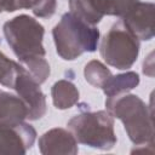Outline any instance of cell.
<instances>
[{
	"instance_id": "obj_1",
	"label": "cell",
	"mask_w": 155,
	"mask_h": 155,
	"mask_svg": "<svg viewBox=\"0 0 155 155\" xmlns=\"http://www.w3.org/2000/svg\"><path fill=\"white\" fill-rule=\"evenodd\" d=\"M105 107L113 117L124 124L125 131L134 145L154 144L153 110L140 97L127 92L107 97Z\"/></svg>"
},
{
	"instance_id": "obj_2",
	"label": "cell",
	"mask_w": 155,
	"mask_h": 155,
	"mask_svg": "<svg viewBox=\"0 0 155 155\" xmlns=\"http://www.w3.org/2000/svg\"><path fill=\"white\" fill-rule=\"evenodd\" d=\"M56 52L64 61H74L85 52L96 51L99 42V30L80 19L71 12H65L52 30Z\"/></svg>"
},
{
	"instance_id": "obj_3",
	"label": "cell",
	"mask_w": 155,
	"mask_h": 155,
	"mask_svg": "<svg viewBox=\"0 0 155 155\" xmlns=\"http://www.w3.org/2000/svg\"><path fill=\"white\" fill-rule=\"evenodd\" d=\"M67 126L78 143L94 149L110 150L117 142L114 117L108 110L80 113L73 116Z\"/></svg>"
},
{
	"instance_id": "obj_4",
	"label": "cell",
	"mask_w": 155,
	"mask_h": 155,
	"mask_svg": "<svg viewBox=\"0 0 155 155\" xmlns=\"http://www.w3.org/2000/svg\"><path fill=\"white\" fill-rule=\"evenodd\" d=\"M2 31L21 63L35 57H45L46 51L42 45L45 29L35 18L28 15L16 16L5 22Z\"/></svg>"
},
{
	"instance_id": "obj_5",
	"label": "cell",
	"mask_w": 155,
	"mask_h": 155,
	"mask_svg": "<svg viewBox=\"0 0 155 155\" xmlns=\"http://www.w3.org/2000/svg\"><path fill=\"white\" fill-rule=\"evenodd\" d=\"M99 52L107 64L125 70L131 68L138 58L139 40L119 21L102 39Z\"/></svg>"
},
{
	"instance_id": "obj_6",
	"label": "cell",
	"mask_w": 155,
	"mask_h": 155,
	"mask_svg": "<svg viewBox=\"0 0 155 155\" xmlns=\"http://www.w3.org/2000/svg\"><path fill=\"white\" fill-rule=\"evenodd\" d=\"M36 139L35 128L25 121H0V154H25Z\"/></svg>"
},
{
	"instance_id": "obj_7",
	"label": "cell",
	"mask_w": 155,
	"mask_h": 155,
	"mask_svg": "<svg viewBox=\"0 0 155 155\" xmlns=\"http://www.w3.org/2000/svg\"><path fill=\"white\" fill-rule=\"evenodd\" d=\"M13 90L28 108V120L35 121L46 114V98L40 88V84L24 69V67L16 78Z\"/></svg>"
},
{
	"instance_id": "obj_8",
	"label": "cell",
	"mask_w": 155,
	"mask_h": 155,
	"mask_svg": "<svg viewBox=\"0 0 155 155\" xmlns=\"http://www.w3.org/2000/svg\"><path fill=\"white\" fill-rule=\"evenodd\" d=\"M154 10L153 2L138 1L121 17V22L138 40L149 41L154 36Z\"/></svg>"
},
{
	"instance_id": "obj_9",
	"label": "cell",
	"mask_w": 155,
	"mask_h": 155,
	"mask_svg": "<svg viewBox=\"0 0 155 155\" xmlns=\"http://www.w3.org/2000/svg\"><path fill=\"white\" fill-rule=\"evenodd\" d=\"M39 150L44 155H75L79 148L75 137L69 130L56 127L39 138Z\"/></svg>"
},
{
	"instance_id": "obj_10",
	"label": "cell",
	"mask_w": 155,
	"mask_h": 155,
	"mask_svg": "<svg viewBox=\"0 0 155 155\" xmlns=\"http://www.w3.org/2000/svg\"><path fill=\"white\" fill-rule=\"evenodd\" d=\"M28 119V108L17 93L0 90V121L22 122Z\"/></svg>"
},
{
	"instance_id": "obj_11",
	"label": "cell",
	"mask_w": 155,
	"mask_h": 155,
	"mask_svg": "<svg viewBox=\"0 0 155 155\" xmlns=\"http://www.w3.org/2000/svg\"><path fill=\"white\" fill-rule=\"evenodd\" d=\"M51 97L53 105L57 109L64 110L75 105L79 101V90L76 86L65 79L58 80L52 85Z\"/></svg>"
},
{
	"instance_id": "obj_12",
	"label": "cell",
	"mask_w": 155,
	"mask_h": 155,
	"mask_svg": "<svg viewBox=\"0 0 155 155\" xmlns=\"http://www.w3.org/2000/svg\"><path fill=\"white\" fill-rule=\"evenodd\" d=\"M138 84L139 75L136 71H126L122 74L111 75L103 85L102 90L107 97H113L133 90L138 86Z\"/></svg>"
},
{
	"instance_id": "obj_13",
	"label": "cell",
	"mask_w": 155,
	"mask_h": 155,
	"mask_svg": "<svg viewBox=\"0 0 155 155\" xmlns=\"http://www.w3.org/2000/svg\"><path fill=\"white\" fill-rule=\"evenodd\" d=\"M69 12L91 25L98 24L104 17L94 5L93 0H69Z\"/></svg>"
},
{
	"instance_id": "obj_14",
	"label": "cell",
	"mask_w": 155,
	"mask_h": 155,
	"mask_svg": "<svg viewBox=\"0 0 155 155\" xmlns=\"http://www.w3.org/2000/svg\"><path fill=\"white\" fill-rule=\"evenodd\" d=\"M111 71L107 68L105 64L97 59L90 61L84 68V76L85 80L93 87L102 88L107 80L111 76Z\"/></svg>"
},
{
	"instance_id": "obj_15",
	"label": "cell",
	"mask_w": 155,
	"mask_h": 155,
	"mask_svg": "<svg viewBox=\"0 0 155 155\" xmlns=\"http://www.w3.org/2000/svg\"><path fill=\"white\" fill-rule=\"evenodd\" d=\"M139 0H93L99 12L105 16H125Z\"/></svg>"
},
{
	"instance_id": "obj_16",
	"label": "cell",
	"mask_w": 155,
	"mask_h": 155,
	"mask_svg": "<svg viewBox=\"0 0 155 155\" xmlns=\"http://www.w3.org/2000/svg\"><path fill=\"white\" fill-rule=\"evenodd\" d=\"M22 68V64H18L15 61L10 59L0 51V85L13 88L16 78Z\"/></svg>"
},
{
	"instance_id": "obj_17",
	"label": "cell",
	"mask_w": 155,
	"mask_h": 155,
	"mask_svg": "<svg viewBox=\"0 0 155 155\" xmlns=\"http://www.w3.org/2000/svg\"><path fill=\"white\" fill-rule=\"evenodd\" d=\"M21 64L40 85L44 84L50 75V64L45 57H35Z\"/></svg>"
},
{
	"instance_id": "obj_18",
	"label": "cell",
	"mask_w": 155,
	"mask_h": 155,
	"mask_svg": "<svg viewBox=\"0 0 155 155\" xmlns=\"http://www.w3.org/2000/svg\"><path fill=\"white\" fill-rule=\"evenodd\" d=\"M30 8L36 17L48 18L56 12L57 0H35Z\"/></svg>"
},
{
	"instance_id": "obj_19",
	"label": "cell",
	"mask_w": 155,
	"mask_h": 155,
	"mask_svg": "<svg viewBox=\"0 0 155 155\" xmlns=\"http://www.w3.org/2000/svg\"><path fill=\"white\" fill-rule=\"evenodd\" d=\"M154 59H153V52L145 58L144 64H143V73L150 78L154 76V64H153Z\"/></svg>"
},
{
	"instance_id": "obj_20",
	"label": "cell",
	"mask_w": 155,
	"mask_h": 155,
	"mask_svg": "<svg viewBox=\"0 0 155 155\" xmlns=\"http://www.w3.org/2000/svg\"><path fill=\"white\" fill-rule=\"evenodd\" d=\"M34 1L35 0H13L12 12H15L17 10H23V8H30Z\"/></svg>"
}]
</instances>
